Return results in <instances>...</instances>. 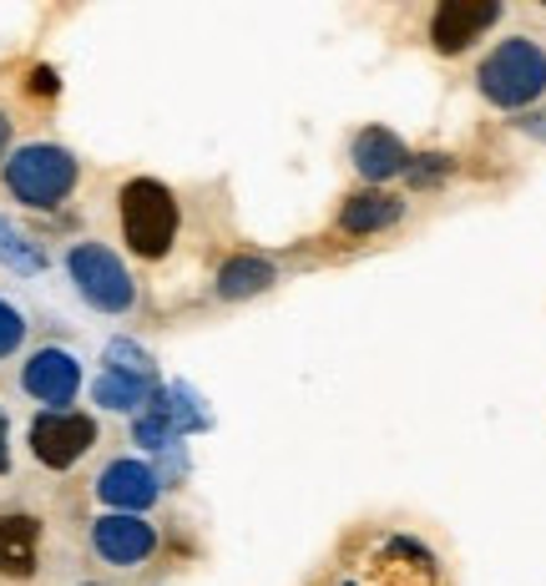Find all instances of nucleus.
<instances>
[{
  "label": "nucleus",
  "instance_id": "nucleus-6",
  "mask_svg": "<svg viewBox=\"0 0 546 586\" xmlns=\"http://www.w3.org/2000/svg\"><path fill=\"white\" fill-rule=\"evenodd\" d=\"M21 384H26V394H36L41 404L66 410L81 390V364H77V354H66V349H41V354L26 359Z\"/></svg>",
  "mask_w": 546,
  "mask_h": 586
},
{
  "label": "nucleus",
  "instance_id": "nucleus-2",
  "mask_svg": "<svg viewBox=\"0 0 546 586\" xmlns=\"http://www.w3.org/2000/svg\"><path fill=\"white\" fill-rule=\"evenodd\" d=\"M481 91H486V101H496V107H532L536 97L546 91V56H542V46H532V41H501L491 56L481 61Z\"/></svg>",
  "mask_w": 546,
  "mask_h": 586
},
{
  "label": "nucleus",
  "instance_id": "nucleus-21",
  "mask_svg": "<svg viewBox=\"0 0 546 586\" xmlns=\"http://www.w3.org/2000/svg\"><path fill=\"white\" fill-rule=\"evenodd\" d=\"M6 440H11V424L0 414V470H11V446H6Z\"/></svg>",
  "mask_w": 546,
  "mask_h": 586
},
{
  "label": "nucleus",
  "instance_id": "nucleus-3",
  "mask_svg": "<svg viewBox=\"0 0 546 586\" xmlns=\"http://www.w3.org/2000/svg\"><path fill=\"white\" fill-rule=\"evenodd\" d=\"M6 187L16 193V203L26 207H56L71 187H77V157L51 141H31L21 153H11L6 163Z\"/></svg>",
  "mask_w": 546,
  "mask_h": 586
},
{
  "label": "nucleus",
  "instance_id": "nucleus-16",
  "mask_svg": "<svg viewBox=\"0 0 546 586\" xmlns=\"http://www.w3.org/2000/svg\"><path fill=\"white\" fill-rule=\"evenodd\" d=\"M107 370H117V374H131V380H147V384L157 380L153 359H147L143 349L131 344V339H111V344H107Z\"/></svg>",
  "mask_w": 546,
  "mask_h": 586
},
{
  "label": "nucleus",
  "instance_id": "nucleus-7",
  "mask_svg": "<svg viewBox=\"0 0 546 586\" xmlns=\"http://www.w3.org/2000/svg\"><path fill=\"white\" fill-rule=\"evenodd\" d=\"M91 546H97V556L111 566H137L157 551V531L143 516H121L117 510V516H101V521L91 526Z\"/></svg>",
  "mask_w": 546,
  "mask_h": 586
},
{
  "label": "nucleus",
  "instance_id": "nucleus-14",
  "mask_svg": "<svg viewBox=\"0 0 546 586\" xmlns=\"http://www.w3.org/2000/svg\"><path fill=\"white\" fill-rule=\"evenodd\" d=\"M91 400L107 404V410H143V404H153V384L117 370H101L97 384H91Z\"/></svg>",
  "mask_w": 546,
  "mask_h": 586
},
{
  "label": "nucleus",
  "instance_id": "nucleus-15",
  "mask_svg": "<svg viewBox=\"0 0 546 586\" xmlns=\"http://www.w3.org/2000/svg\"><path fill=\"white\" fill-rule=\"evenodd\" d=\"M153 410L167 414V424H173L177 434H183V430H208V424H213L208 410H203V400H197L187 384H167V390L153 400Z\"/></svg>",
  "mask_w": 546,
  "mask_h": 586
},
{
  "label": "nucleus",
  "instance_id": "nucleus-17",
  "mask_svg": "<svg viewBox=\"0 0 546 586\" xmlns=\"http://www.w3.org/2000/svg\"><path fill=\"white\" fill-rule=\"evenodd\" d=\"M0 263H6V268H16V273H41V253H36L31 243H26L21 233L6 223V217H0Z\"/></svg>",
  "mask_w": 546,
  "mask_h": 586
},
{
  "label": "nucleus",
  "instance_id": "nucleus-11",
  "mask_svg": "<svg viewBox=\"0 0 546 586\" xmlns=\"http://www.w3.org/2000/svg\"><path fill=\"white\" fill-rule=\"evenodd\" d=\"M41 521L36 516H0V576H31Z\"/></svg>",
  "mask_w": 546,
  "mask_h": 586
},
{
  "label": "nucleus",
  "instance_id": "nucleus-4",
  "mask_svg": "<svg viewBox=\"0 0 546 586\" xmlns=\"http://www.w3.org/2000/svg\"><path fill=\"white\" fill-rule=\"evenodd\" d=\"M66 268H71V283L81 289V299H87L91 309H101V314H127L131 299H137L131 273L121 268V258L117 253H107L101 243H81V248H71Z\"/></svg>",
  "mask_w": 546,
  "mask_h": 586
},
{
  "label": "nucleus",
  "instance_id": "nucleus-5",
  "mask_svg": "<svg viewBox=\"0 0 546 586\" xmlns=\"http://www.w3.org/2000/svg\"><path fill=\"white\" fill-rule=\"evenodd\" d=\"M91 446H97V420H91V414H77V410H46V414H36L31 450H36V460H41V466H51V470L77 466Z\"/></svg>",
  "mask_w": 546,
  "mask_h": 586
},
{
  "label": "nucleus",
  "instance_id": "nucleus-13",
  "mask_svg": "<svg viewBox=\"0 0 546 586\" xmlns=\"http://www.w3.org/2000/svg\"><path fill=\"white\" fill-rule=\"evenodd\" d=\"M394 217H400V203L394 197H384V193H360V197H350L344 203V233H380V228H390Z\"/></svg>",
  "mask_w": 546,
  "mask_h": 586
},
{
  "label": "nucleus",
  "instance_id": "nucleus-19",
  "mask_svg": "<svg viewBox=\"0 0 546 586\" xmlns=\"http://www.w3.org/2000/svg\"><path fill=\"white\" fill-rule=\"evenodd\" d=\"M21 339H26V319L16 314L6 299H0V359L16 354V349H21Z\"/></svg>",
  "mask_w": 546,
  "mask_h": 586
},
{
  "label": "nucleus",
  "instance_id": "nucleus-18",
  "mask_svg": "<svg viewBox=\"0 0 546 586\" xmlns=\"http://www.w3.org/2000/svg\"><path fill=\"white\" fill-rule=\"evenodd\" d=\"M177 440V430L167 424V414H157L153 404H147V414L137 420V446H147V450H167Z\"/></svg>",
  "mask_w": 546,
  "mask_h": 586
},
{
  "label": "nucleus",
  "instance_id": "nucleus-23",
  "mask_svg": "<svg viewBox=\"0 0 546 586\" xmlns=\"http://www.w3.org/2000/svg\"><path fill=\"white\" fill-rule=\"evenodd\" d=\"M6 147H11V121H6V111H0V157H6Z\"/></svg>",
  "mask_w": 546,
  "mask_h": 586
},
{
  "label": "nucleus",
  "instance_id": "nucleus-12",
  "mask_svg": "<svg viewBox=\"0 0 546 586\" xmlns=\"http://www.w3.org/2000/svg\"><path fill=\"white\" fill-rule=\"evenodd\" d=\"M273 283V263L269 258H228L218 268V293L223 299H253Z\"/></svg>",
  "mask_w": 546,
  "mask_h": 586
},
{
  "label": "nucleus",
  "instance_id": "nucleus-22",
  "mask_svg": "<svg viewBox=\"0 0 546 586\" xmlns=\"http://www.w3.org/2000/svg\"><path fill=\"white\" fill-rule=\"evenodd\" d=\"M521 127H526V131H532V137H542V141H546V111H542V117H526V121H521Z\"/></svg>",
  "mask_w": 546,
  "mask_h": 586
},
{
  "label": "nucleus",
  "instance_id": "nucleus-20",
  "mask_svg": "<svg viewBox=\"0 0 546 586\" xmlns=\"http://www.w3.org/2000/svg\"><path fill=\"white\" fill-rule=\"evenodd\" d=\"M31 87L41 91V97H51V91H56V71H51V66H36V71H31Z\"/></svg>",
  "mask_w": 546,
  "mask_h": 586
},
{
  "label": "nucleus",
  "instance_id": "nucleus-1",
  "mask_svg": "<svg viewBox=\"0 0 546 586\" xmlns=\"http://www.w3.org/2000/svg\"><path fill=\"white\" fill-rule=\"evenodd\" d=\"M121 233L137 258H163L177 238V197L153 177L121 187Z\"/></svg>",
  "mask_w": 546,
  "mask_h": 586
},
{
  "label": "nucleus",
  "instance_id": "nucleus-8",
  "mask_svg": "<svg viewBox=\"0 0 546 586\" xmlns=\"http://www.w3.org/2000/svg\"><path fill=\"white\" fill-rule=\"evenodd\" d=\"M157 490H163V480H157V470L143 466V460H111L97 476V496L107 500V506H117L121 516L147 510L157 500Z\"/></svg>",
  "mask_w": 546,
  "mask_h": 586
},
{
  "label": "nucleus",
  "instance_id": "nucleus-9",
  "mask_svg": "<svg viewBox=\"0 0 546 586\" xmlns=\"http://www.w3.org/2000/svg\"><path fill=\"white\" fill-rule=\"evenodd\" d=\"M496 16H501L496 0H446L436 11V21H430V36H436V46L446 56H456V51H466L486 26H496Z\"/></svg>",
  "mask_w": 546,
  "mask_h": 586
},
{
  "label": "nucleus",
  "instance_id": "nucleus-10",
  "mask_svg": "<svg viewBox=\"0 0 546 586\" xmlns=\"http://www.w3.org/2000/svg\"><path fill=\"white\" fill-rule=\"evenodd\" d=\"M354 167H360L370 183H384V177H400L410 167V153H404V141L384 127H364L354 137Z\"/></svg>",
  "mask_w": 546,
  "mask_h": 586
}]
</instances>
